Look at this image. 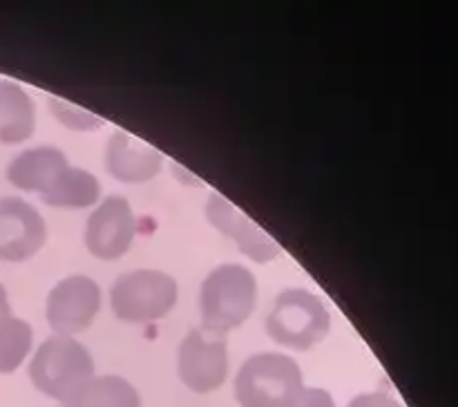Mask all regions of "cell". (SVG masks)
<instances>
[{
	"mask_svg": "<svg viewBox=\"0 0 458 407\" xmlns=\"http://www.w3.org/2000/svg\"><path fill=\"white\" fill-rule=\"evenodd\" d=\"M302 392V369L284 353H255L237 371L235 398L240 407H295Z\"/></svg>",
	"mask_w": 458,
	"mask_h": 407,
	"instance_id": "6da1fadb",
	"label": "cell"
},
{
	"mask_svg": "<svg viewBox=\"0 0 458 407\" xmlns=\"http://www.w3.org/2000/svg\"><path fill=\"white\" fill-rule=\"evenodd\" d=\"M258 302V280L242 264H222L201 284V322L210 334L226 335L246 322Z\"/></svg>",
	"mask_w": 458,
	"mask_h": 407,
	"instance_id": "7a4b0ae2",
	"label": "cell"
},
{
	"mask_svg": "<svg viewBox=\"0 0 458 407\" xmlns=\"http://www.w3.org/2000/svg\"><path fill=\"white\" fill-rule=\"evenodd\" d=\"M94 358L83 343L70 335H52L36 349L30 380L40 394L63 403L94 378Z\"/></svg>",
	"mask_w": 458,
	"mask_h": 407,
	"instance_id": "3957f363",
	"label": "cell"
},
{
	"mask_svg": "<svg viewBox=\"0 0 458 407\" xmlns=\"http://www.w3.org/2000/svg\"><path fill=\"white\" fill-rule=\"evenodd\" d=\"M331 329L329 309L307 289H286L273 302L267 318V331L277 344L307 352L322 343Z\"/></svg>",
	"mask_w": 458,
	"mask_h": 407,
	"instance_id": "277c9868",
	"label": "cell"
},
{
	"mask_svg": "<svg viewBox=\"0 0 458 407\" xmlns=\"http://www.w3.org/2000/svg\"><path fill=\"white\" fill-rule=\"evenodd\" d=\"M177 298L179 286L173 276L155 268H139L114 282L110 304L119 320L146 325L168 316Z\"/></svg>",
	"mask_w": 458,
	"mask_h": 407,
	"instance_id": "5b68a950",
	"label": "cell"
},
{
	"mask_svg": "<svg viewBox=\"0 0 458 407\" xmlns=\"http://www.w3.org/2000/svg\"><path fill=\"white\" fill-rule=\"evenodd\" d=\"M177 371L191 392H217L228 378L226 338L206 329H192L179 344Z\"/></svg>",
	"mask_w": 458,
	"mask_h": 407,
	"instance_id": "8992f818",
	"label": "cell"
},
{
	"mask_svg": "<svg viewBox=\"0 0 458 407\" xmlns=\"http://www.w3.org/2000/svg\"><path fill=\"white\" fill-rule=\"evenodd\" d=\"M101 309V289L88 276L63 277L47 295L45 316L56 335H74L88 329Z\"/></svg>",
	"mask_w": 458,
	"mask_h": 407,
	"instance_id": "52a82bcc",
	"label": "cell"
},
{
	"mask_svg": "<svg viewBox=\"0 0 458 407\" xmlns=\"http://www.w3.org/2000/svg\"><path fill=\"white\" fill-rule=\"evenodd\" d=\"M137 235V219L125 197L112 195L97 206L85 226V246L98 259H116L128 253Z\"/></svg>",
	"mask_w": 458,
	"mask_h": 407,
	"instance_id": "ba28073f",
	"label": "cell"
},
{
	"mask_svg": "<svg viewBox=\"0 0 458 407\" xmlns=\"http://www.w3.org/2000/svg\"><path fill=\"white\" fill-rule=\"evenodd\" d=\"M47 240L43 215L21 197H0V262H25Z\"/></svg>",
	"mask_w": 458,
	"mask_h": 407,
	"instance_id": "9c48e42d",
	"label": "cell"
},
{
	"mask_svg": "<svg viewBox=\"0 0 458 407\" xmlns=\"http://www.w3.org/2000/svg\"><path fill=\"white\" fill-rule=\"evenodd\" d=\"M206 219L210 226L217 228L222 235L231 237L237 249L258 264H267L280 255V246L276 244L268 233H264L258 224L250 222L246 215H242L226 197L213 192L206 201Z\"/></svg>",
	"mask_w": 458,
	"mask_h": 407,
	"instance_id": "30bf717a",
	"label": "cell"
},
{
	"mask_svg": "<svg viewBox=\"0 0 458 407\" xmlns=\"http://www.w3.org/2000/svg\"><path fill=\"white\" fill-rule=\"evenodd\" d=\"M161 165H164L161 152L137 141L128 132H114L107 141L106 168L119 182H150L161 173Z\"/></svg>",
	"mask_w": 458,
	"mask_h": 407,
	"instance_id": "8fae6325",
	"label": "cell"
},
{
	"mask_svg": "<svg viewBox=\"0 0 458 407\" xmlns=\"http://www.w3.org/2000/svg\"><path fill=\"white\" fill-rule=\"evenodd\" d=\"M65 152L54 146H38L22 150L12 164L7 165V179L16 188L27 192L43 195L58 179V174L67 168Z\"/></svg>",
	"mask_w": 458,
	"mask_h": 407,
	"instance_id": "7c38bea8",
	"label": "cell"
},
{
	"mask_svg": "<svg viewBox=\"0 0 458 407\" xmlns=\"http://www.w3.org/2000/svg\"><path fill=\"white\" fill-rule=\"evenodd\" d=\"M36 107L30 94L12 81H0V143H22L34 134Z\"/></svg>",
	"mask_w": 458,
	"mask_h": 407,
	"instance_id": "4fadbf2b",
	"label": "cell"
},
{
	"mask_svg": "<svg viewBox=\"0 0 458 407\" xmlns=\"http://www.w3.org/2000/svg\"><path fill=\"white\" fill-rule=\"evenodd\" d=\"M58 407H141V394L123 376H94Z\"/></svg>",
	"mask_w": 458,
	"mask_h": 407,
	"instance_id": "5bb4252c",
	"label": "cell"
},
{
	"mask_svg": "<svg viewBox=\"0 0 458 407\" xmlns=\"http://www.w3.org/2000/svg\"><path fill=\"white\" fill-rule=\"evenodd\" d=\"M101 195V183L92 173L83 168H72L67 165L56 182L40 195V199L54 208H88L94 206Z\"/></svg>",
	"mask_w": 458,
	"mask_h": 407,
	"instance_id": "9a60e30c",
	"label": "cell"
},
{
	"mask_svg": "<svg viewBox=\"0 0 458 407\" xmlns=\"http://www.w3.org/2000/svg\"><path fill=\"white\" fill-rule=\"evenodd\" d=\"M34 331L30 322L12 316L0 326V374H13L30 356Z\"/></svg>",
	"mask_w": 458,
	"mask_h": 407,
	"instance_id": "2e32d148",
	"label": "cell"
},
{
	"mask_svg": "<svg viewBox=\"0 0 458 407\" xmlns=\"http://www.w3.org/2000/svg\"><path fill=\"white\" fill-rule=\"evenodd\" d=\"M49 106H52L56 119L72 130H85V132H88V130H97L98 125H101V121H98L97 116H92L89 112L81 110V107L70 106V103L61 101V98H52V103H49Z\"/></svg>",
	"mask_w": 458,
	"mask_h": 407,
	"instance_id": "e0dca14e",
	"label": "cell"
},
{
	"mask_svg": "<svg viewBox=\"0 0 458 407\" xmlns=\"http://www.w3.org/2000/svg\"><path fill=\"white\" fill-rule=\"evenodd\" d=\"M347 407H403L401 403L396 401L394 396L385 392H367V394H358L349 401Z\"/></svg>",
	"mask_w": 458,
	"mask_h": 407,
	"instance_id": "ac0fdd59",
	"label": "cell"
},
{
	"mask_svg": "<svg viewBox=\"0 0 458 407\" xmlns=\"http://www.w3.org/2000/svg\"><path fill=\"white\" fill-rule=\"evenodd\" d=\"M295 407H335L334 396L322 387H304Z\"/></svg>",
	"mask_w": 458,
	"mask_h": 407,
	"instance_id": "d6986e66",
	"label": "cell"
},
{
	"mask_svg": "<svg viewBox=\"0 0 458 407\" xmlns=\"http://www.w3.org/2000/svg\"><path fill=\"white\" fill-rule=\"evenodd\" d=\"M9 318H12V304H9L7 289L0 284V326H3Z\"/></svg>",
	"mask_w": 458,
	"mask_h": 407,
	"instance_id": "ffe728a7",
	"label": "cell"
}]
</instances>
